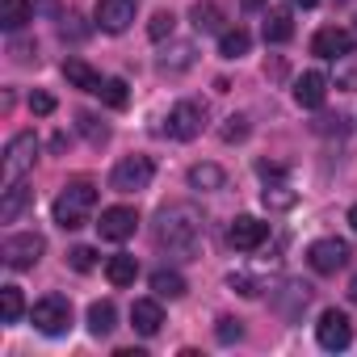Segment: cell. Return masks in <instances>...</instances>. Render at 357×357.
<instances>
[{
  "label": "cell",
  "instance_id": "8",
  "mask_svg": "<svg viewBox=\"0 0 357 357\" xmlns=\"http://www.w3.org/2000/svg\"><path fill=\"white\" fill-rule=\"evenodd\" d=\"M315 340H319V349H328V353H340V349H349L353 344V324H349V315L344 311H324L319 315V324H315Z\"/></svg>",
  "mask_w": 357,
  "mask_h": 357
},
{
  "label": "cell",
  "instance_id": "19",
  "mask_svg": "<svg viewBox=\"0 0 357 357\" xmlns=\"http://www.w3.org/2000/svg\"><path fill=\"white\" fill-rule=\"evenodd\" d=\"M185 181H190V190H198V194H215V190L227 185V172H223L219 164H194Z\"/></svg>",
  "mask_w": 357,
  "mask_h": 357
},
{
  "label": "cell",
  "instance_id": "21",
  "mask_svg": "<svg viewBox=\"0 0 357 357\" xmlns=\"http://www.w3.org/2000/svg\"><path fill=\"white\" fill-rule=\"evenodd\" d=\"M194 43H172V51H164L160 59H155V68L164 72V76H176V72H185V68H194Z\"/></svg>",
  "mask_w": 357,
  "mask_h": 357
},
{
  "label": "cell",
  "instance_id": "12",
  "mask_svg": "<svg viewBox=\"0 0 357 357\" xmlns=\"http://www.w3.org/2000/svg\"><path fill=\"white\" fill-rule=\"evenodd\" d=\"M227 240H231L236 252H257V248L269 240V223H261V219H252V215H240V219L227 227Z\"/></svg>",
  "mask_w": 357,
  "mask_h": 357
},
{
  "label": "cell",
  "instance_id": "38",
  "mask_svg": "<svg viewBox=\"0 0 357 357\" xmlns=\"http://www.w3.org/2000/svg\"><path fill=\"white\" fill-rule=\"evenodd\" d=\"M349 227H353V231H357V206H353V211H349Z\"/></svg>",
  "mask_w": 357,
  "mask_h": 357
},
{
  "label": "cell",
  "instance_id": "24",
  "mask_svg": "<svg viewBox=\"0 0 357 357\" xmlns=\"http://www.w3.org/2000/svg\"><path fill=\"white\" fill-rule=\"evenodd\" d=\"M261 202H265L269 211H290V206L298 202V194L282 181V176H273V181H265V190H261Z\"/></svg>",
  "mask_w": 357,
  "mask_h": 357
},
{
  "label": "cell",
  "instance_id": "32",
  "mask_svg": "<svg viewBox=\"0 0 357 357\" xmlns=\"http://www.w3.org/2000/svg\"><path fill=\"white\" fill-rule=\"evenodd\" d=\"M336 89L357 93V55H344V59H340V68H336Z\"/></svg>",
  "mask_w": 357,
  "mask_h": 357
},
{
  "label": "cell",
  "instance_id": "4",
  "mask_svg": "<svg viewBox=\"0 0 357 357\" xmlns=\"http://www.w3.org/2000/svg\"><path fill=\"white\" fill-rule=\"evenodd\" d=\"M151 176H155L151 155H126V160H118L114 172H109V190H118V194H139V190L151 185Z\"/></svg>",
  "mask_w": 357,
  "mask_h": 357
},
{
  "label": "cell",
  "instance_id": "29",
  "mask_svg": "<svg viewBox=\"0 0 357 357\" xmlns=\"http://www.w3.org/2000/svg\"><path fill=\"white\" fill-rule=\"evenodd\" d=\"M172 26H176V17H172L168 9H160V13L147 22V38H151V43H164V38H172Z\"/></svg>",
  "mask_w": 357,
  "mask_h": 357
},
{
  "label": "cell",
  "instance_id": "20",
  "mask_svg": "<svg viewBox=\"0 0 357 357\" xmlns=\"http://www.w3.org/2000/svg\"><path fill=\"white\" fill-rule=\"evenodd\" d=\"M261 34H265V43H273V47H278V43H290V38H294V17H290V9H269Z\"/></svg>",
  "mask_w": 357,
  "mask_h": 357
},
{
  "label": "cell",
  "instance_id": "18",
  "mask_svg": "<svg viewBox=\"0 0 357 357\" xmlns=\"http://www.w3.org/2000/svg\"><path fill=\"white\" fill-rule=\"evenodd\" d=\"M30 22H34V5H30V0H0V30L17 34Z\"/></svg>",
  "mask_w": 357,
  "mask_h": 357
},
{
  "label": "cell",
  "instance_id": "11",
  "mask_svg": "<svg viewBox=\"0 0 357 357\" xmlns=\"http://www.w3.org/2000/svg\"><path fill=\"white\" fill-rule=\"evenodd\" d=\"M135 227H139L135 206H105V211H101V223H97L101 240H114V244L130 240V236H135Z\"/></svg>",
  "mask_w": 357,
  "mask_h": 357
},
{
  "label": "cell",
  "instance_id": "27",
  "mask_svg": "<svg viewBox=\"0 0 357 357\" xmlns=\"http://www.w3.org/2000/svg\"><path fill=\"white\" fill-rule=\"evenodd\" d=\"M248 47H252V34L240 30V26L219 34V55H223V59H240V55H248Z\"/></svg>",
  "mask_w": 357,
  "mask_h": 357
},
{
  "label": "cell",
  "instance_id": "35",
  "mask_svg": "<svg viewBox=\"0 0 357 357\" xmlns=\"http://www.w3.org/2000/svg\"><path fill=\"white\" fill-rule=\"evenodd\" d=\"M30 114H38V118L55 114V97L51 93H30Z\"/></svg>",
  "mask_w": 357,
  "mask_h": 357
},
{
  "label": "cell",
  "instance_id": "5",
  "mask_svg": "<svg viewBox=\"0 0 357 357\" xmlns=\"http://www.w3.org/2000/svg\"><path fill=\"white\" fill-rule=\"evenodd\" d=\"M30 319H34V328H38L43 336H63V332L72 328V303H68L63 294H47V298L34 303Z\"/></svg>",
  "mask_w": 357,
  "mask_h": 357
},
{
  "label": "cell",
  "instance_id": "31",
  "mask_svg": "<svg viewBox=\"0 0 357 357\" xmlns=\"http://www.w3.org/2000/svg\"><path fill=\"white\" fill-rule=\"evenodd\" d=\"M101 97H105V105L109 109H126V101H130V93H126V80H105V89H101Z\"/></svg>",
  "mask_w": 357,
  "mask_h": 357
},
{
  "label": "cell",
  "instance_id": "9",
  "mask_svg": "<svg viewBox=\"0 0 357 357\" xmlns=\"http://www.w3.org/2000/svg\"><path fill=\"white\" fill-rule=\"evenodd\" d=\"M135 13H139V0H97V9H93L97 26L105 34H126Z\"/></svg>",
  "mask_w": 357,
  "mask_h": 357
},
{
  "label": "cell",
  "instance_id": "39",
  "mask_svg": "<svg viewBox=\"0 0 357 357\" xmlns=\"http://www.w3.org/2000/svg\"><path fill=\"white\" fill-rule=\"evenodd\" d=\"M294 5H298V9H311V5H319V0H294Z\"/></svg>",
  "mask_w": 357,
  "mask_h": 357
},
{
  "label": "cell",
  "instance_id": "23",
  "mask_svg": "<svg viewBox=\"0 0 357 357\" xmlns=\"http://www.w3.org/2000/svg\"><path fill=\"white\" fill-rule=\"evenodd\" d=\"M190 17H194L198 34H223V9L211 5V0H198V5L190 9Z\"/></svg>",
  "mask_w": 357,
  "mask_h": 357
},
{
  "label": "cell",
  "instance_id": "16",
  "mask_svg": "<svg viewBox=\"0 0 357 357\" xmlns=\"http://www.w3.org/2000/svg\"><path fill=\"white\" fill-rule=\"evenodd\" d=\"M63 76H68V84L72 89H80V93H101L105 89V80H101V72L97 68H89L84 59H63Z\"/></svg>",
  "mask_w": 357,
  "mask_h": 357
},
{
  "label": "cell",
  "instance_id": "13",
  "mask_svg": "<svg viewBox=\"0 0 357 357\" xmlns=\"http://www.w3.org/2000/svg\"><path fill=\"white\" fill-rule=\"evenodd\" d=\"M311 55H319V59H344V55H353V34L340 30V26H324L311 38Z\"/></svg>",
  "mask_w": 357,
  "mask_h": 357
},
{
  "label": "cell",
  "instance_id": "37",
  "mask_svg": "<svg viewBox=\"0 0 357 357\" xmlns=\"http://www.w3.org/2000/svg\"><path fill=\"white\" fill-rule=\"evenodd\" d=\"M349 298H353V303H357V278H353V282H349Z\"/></svg>",
  "mask_w": 357,
  "mask_h": 357
},
{
  "label": "cell",
  "instance_id": "28",
  "mask_svg": "<svg viewBox=\"0 0 357 357\" xmlns=\"http://www.w3.org/2000/svg\"><path fill=\"white\" fill-rule=\"evenodd\" d=\"M22 311H26L22 290H17V286H0V319H5V324H17Z\"/></svg>",
  "mask_w": 357,
  "mask_h": 357
},
{
  "label": "cell",
  "instance_id": "36",
  "mask_svg": "<svg viewBox=\"0 0 357 357\" xmlns=\"http://www.w3.org/2000/svg\"><path fill=\"white\" fill-rule=\"evenodd\" d=\"M215 336H219L223 344H231V340H240V336H244V328H240V319H219Z\"/></svg>",
  "mask_w": 357,
  "mask_h": 357
},
{
  "label": "cell",
  "instance_id": "7",
  "mask_svg": "<svg viewBox=\"0 0 357 357\" xmlns=\"http://www.w3.org/2000/svg\"><path fill=\"white\" fill-rule=\"evenodd\" d=\"M202 126H206V105L202 101H176L172 105V114H168V135L172 139L190 143V139L202 135Z\"/></svg>",
  "mask_w": 357,
  "mask_h": 357
},
{
  "label": "cell",
  "instance_id": "22",
  "mask_svg": "<svg viewBox=\"0 0 357 357\" xmlns=\"http://www.w3.org/2000/svg\"><path fill=\"white\" fill-rule=\"evenodd\" d=\"M105 278H109V286H135V278H139V261L126 257V252H118V257L105 261Z\"/></svg>",
  "mask_w": 357,
  "mask_h": 357
},
{
  "label": "cell",
  "instance_id": "17",
  "mask_svg": "<svg viewBox=\"0 0 357 357\" xmlns=\"http://www.w3.org/2000/svg\"><path fill=\"white\" fill-rule=\"evenodd\" d=\"M130 324H135L139 336H155V332L164 328V311H160V303H155V298H135V307H130Z\"/></svg>",
  "mask_w": 357,
  "mask_h": 357
},
{
  "label": "cell",
  "instance_id": "34",
  "mask_svg": "<svg viewBox=\"0 0 357 357\" xmlns=\"http://www.w3.org/2000/svg\"><path fill=\"white\" fill-rule=\"evenodd\" d=\"M68 261H72V269H80V273H89V269L97 265V252L80 244V248H72V252H68Z\"/></svg>",
  "mask_w": 357,
  "mask_h": 357
},
{
  "label": "cell",
  "instance_id": "3",
  "mask_svg": "<svg viewBox=\"0 0 357 357\" xmlns=\"http://www.w3.org/2000/svg\"><path fill=\"white\" fill-rule=\"evenodd\" d=\"M34 160H38V139H34V130L13 135V139L5 143V160H0V181H5V185L22 181V176L34 168Z\"/></svg>",
  "mask_w": 357,
  "mask_h": 357
},
{
  "label": "cell",
  "instance_id": "26",
  "mask_svg": "<svg viewBox=\"0 0 357 357\" xmlns=\"http://www.w3.org/2000/svg\"><path fill=\"white\" fill-rule=\"evenodd\" d=\"M114 324H118V311H114V303H109V298H101V303H93V307H89V332H93V336H109V332H114Z\"/></svg>",
  "mask_w": 357,
  "mask_h": 357
},
{
  "label": "cell",
  "instance_id": "1",
  "mask_svg": "<svg viewBox=\"0 0 357 357\" xmlns=\"http://www.w3.org/2000/svg\"><path fill=\"white\" fill-rule=\"evenodd\" d=\"M155 240L176 261H198V248H202V215L194 206H185V202L164 206L155 215Z\"/></svg>",
  "mask_w": 357,
  "mask_h": 357
},
{
  "label": "cell",
  "instance_id": "6",
  "mask_svg": "<svg viewBox=\"0 0 357 357\" xmlns=\"http://www.w3.org/2000/svg\"><path fill=\"white\" fill-rule=\"evenodd\" d=\"M47 252V240L38 231H22V236H9L5 244H0V257H5L9 269H34Z\"/></svg>",
  "mask_w": 357,
  "mask_h": 357
},
{
  "label": "cell",
  "instance_id": "25",
  "mask_svg": "<svg viewBox=\"0 0 357 357\" xmlns=\"http://www.w3.org/2000/svg\"><path fill=\"white\" fill-rule=\"evenodd\" d=\"M151 290L160 294V298H185V278L181 273H176V269H155L151 273Z\"/></svg>",
  "mask_w": 357,
  "mask_h": 357
},
{
  "label": "cell",
  "instance_id": "14",
  "mask_svg": "<svg viewBox=\"0 0 357 357\" xmlns=\"http://www.w3.org/2000/svg\"><path fill=\"white\" fill-rule=\"evenodd\" d=\"M294 101H298L303 109H319V105L328 101V76H324V72H303V76L294 80Z\"/></svg>",
  "mask_w": 357,
  "mask_h": 357
},
{
  "label": "cell",
  "instance_id": "33",
  "mask_svg": "<svg viewBox=\"0 0 357 357\" xmlns=\"http://www.w3.org/2000/svg\"><path fill=\"white\" fill-rule=\"evenodd\" d=\"M219 135H223V143H240V139H248V118H244V114H231V118L223 122Z\"/></svg>",
  "mask_w": 357,
  "mask_h": 357
},
{
  "label": "cell",
  "instance_id": "2",
  "mask_svg": "<svg viewBox=\"0 0 357 357\" xmlns=\"http://www.w3.org/2000/svg\"><path fill=\"white\" fill-rule=\"evenodd\" d=\"M97 206V185L93 181H68L63 194L55 198V223L63 231H76L89 223V211Z\"/></svg>",
  "mask_w": 357,
  "mask_h": 357
},
{
  "label": "cell",
  "instance_id": "15",
  "mask_svg": "<svg viewBox=\"0 0 357 357\" xmlns=\"http://www.w3.org/2000/svg\"><path fill=\"white\" fill-rule=\"evenodd\" d=\"M34 202V190L26 185V176H22V181H13V185H5V190H0V219H5V223H13L26 206Z\"/></svg>",
  "mask_w": 357,
  "mask_h": 357
},
{
  "label": "cell",
  "instance_id": "10",
  "mask_svg": "<svg viewBox=\"0 0 357 357\" xmlns=\"http://www.w3.org/2000/svg\"><path fill=\"white\" fill-rule=\"evenodd\" d=\"M307 265H311L315 273H336V269H344V265H349V244H344V240H336V236L315 240V244L307 248Z\"/></svg>",
  "mask_w": 357,
  "mask_h": 357
},
{
  "label": "cell",
  "instance_id": "30",
  "mask_svg": "<svg viewBox=\"0 0 357 357\" xmlns=\"http://www.w3.org/2000/svg\"><path fill=\"white\" fill-rule=\"evenodd\" d=\"M76 126L84 130V139H89L93 147H101V143L109 139V126H105V122H97L93 114H80V118H76Z\"/></svg>",
  "mask_w": 357,
  "mask_h": 357
}]
</instances>
